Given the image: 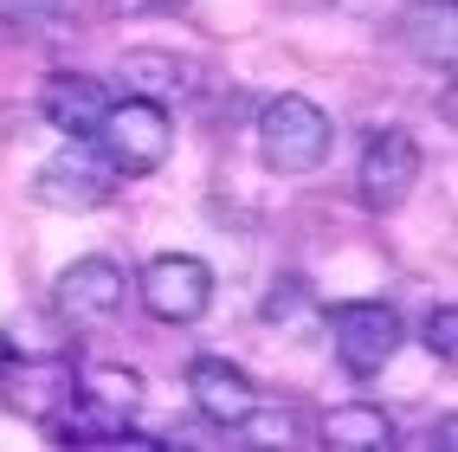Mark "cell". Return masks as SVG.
Returning <instances> with one entry per match:
<instances>
[{
    "mask_svg": "<svg viewBox=\"0 0 458 452\" xmlns=\"http://www.w3.org/2000/svg\"><path fill=\"white\" fill-rule=\"evenodd\" d=\"M329 149H335V124L303 90H278L259 110V156L271 175H317L329 162Z\"/></svg>",
    "mask_w": 458,
    "mask_h": 452,
    "instance_id": "cell-1",
    "label": "cell"
},
{
    "mask_svg": "<svg viewBox=\"0 0 458 452\" xmlns=\"http://www.w3.org/2000/svg\"><path fill=\"white\" fill-rule=\"evenodd\" d=\"M98 149L116 162V175H156L168 156H174V124H168V104L156 98H110L104 116H98Z\"/></svg>",
    "mask_w": 458,
    "mask_h": 452,
    "instance_id": "cell-2",
    "label": "cell"
},
{
    "mask_svg": "<svg viewBox=\"0 0 458 452\" xmlns=\"http://www.w3.org/2000/svg\"><path fill=\"white\" fill-rule=\"evenodd\" d=\"M116 188H123V175H116V162L98 149V136H72L33 175V194H39V207H52V214H98V207L116 200Z\"/></svg>",
    "mask_w": 458,
    "mask_h": 452,
    "instance_id": "cell-3",
    "label": "cell"
},
{
    "mask_svg": "<svg viewBox=\"0 0 458 452\" xmlns=\"http://www.w3.org/2000/svg\"><path fill=\"white\" fill-rule=\"evenodd\" d=\"M329 349H335V369L349 381H375L394 349H401V317L381 297H355V304H335L329 311Z\"/></svg>",
    "mask_w": 458,
    "mask_h": 452,
    "instance_id": "cell-4",
    "label": "cell"
},
{
    "mask_svg": "<svg viewBox=\"0 0 458 452\" xmlns=\"http://www.w3.org/2000/svg\"><path fill=\"white\" fill-rule=\"evenodd\" d=\"M136 291H142V311L156 323H200L213 311V265L194 252H162V259L142 265Z\"/></svg>",
    "mask_w": 458,
    "mask_h": 452,
    "instance_id": "cell-5",
    "label": "cell"
},
{
    "mask_svg": "<svg viewBox=\"0 0 458 452\" xmlns=\"http://www.w3.org/2000/svg\"><path fill=\"white\" fill-rule=\"evenodd\" d=\"M420 175H426L420 142L407 130H375L369 149H361V168H355L361 207H369V214H401L413 200V188H420Z\"/></svg>",
    "mask_w": 458,
    "mask_h": 452,
    "instance_id": "cell-6",
    "label": "cell"
},
{
    "mask_svg": "<svg viewBox=\"0 0 458 452\" xmlns=\"http://www.w3.org/2000/svg\"><path fill=\"white\" fill-rule=\"evenodd\" d=\"M123 297H130V271L116 265V259H104V252L72 259V265L52 278V311L65 317L72 329H98V323H110L116 311H123Z\"/></svg>",
    "mask_w": 458,
    "mask_h": 452,
    "instance_id": "cell-7",
    "label": "cell"
},
{
    "mask_svg": "<svg viewBox=\"0 0 458 452\" xmlns=\"http://www.w3.org/2000/svg\"><path fill=\"white\" fill-rule=\"evenodd\" d=\"M188 395H194L200 420H213V427H226V433L259 407L252 375L239 369V362H226V355H194L188 362Z\"/></svg>",
    "mask_w": 458,
    "mask_h": 452,
    "instance_id": "cell-8",
    "label": "cell"
},
{
    "mask_svg": "<svg viewBox=\"0 0 458 452\" xmlns=\"http://www.w3.org/2000/svg\"><path fill=\"white\" fill-rule=\"evenodd\" d=\"M78 401V375H72V362H58V355H39V362H20V375L7 381V407L26 414V420H58Z\"/></svg>",
    "mask_w": 458,
    "mask_h": 452,
    "instance_id": "cell-9",
    "label": "cell"
},
{
    "mask_svg": "<svg viewBox=\"0 0 458 452\" xmlns=\"http://www.w3.org/2000/svg\"><path fill=\"white\" fill-rule=\"evenodd\" d=\"M110 104V90L98 78H84V72H52L39 84V110H46V124L52 130H65V136H90L98 130V116Z\"/></svg>",
    "mask_w": 458,
    "mask_h": 452,
    "instance_id": "cell-10",
    "label": "cell"
},
{
    "mask_svg": "<svg viewBox=\"0 0 458 452\" xmlns=\"http://www.w3.org/2000/svg\"><path fill=\"white\" fill-rule=\"evenodd\" d=\"M116 84H130L136 98H156V104H168V98H194L200 90V65L194 58H174V52H123L116 58Z\"/></svg>",
    "mask_w": 458,
    "mask_h": 452,
    "instance_id": "cell-11",
    "label": "cell"
},
{
    "mask_svg": "<svg viewBox=\"0 0 458 452\" xmlns=\"http://www.w3.org/2000/svg\"><path fill=\"white\" fill-rule=\"evenodd\" d=\"M401 46L420 58V65L452 72V52H458V0H420V7L401 20Z\"/></svg>",
    "mask_w": 458,
    "mask_h": 452,
    "instance_id": "cell-12",
    "label": "cell"
},
{
    "mask_svg": "<svg viewBox=\"0 0 458 452\" xmlns=\"http://www.w3.org/2000/svg\"><path fill=\"white\" fill-rule=\"evenodd\" d=\"M317 433H323V446H343V452H387L394 446V420L375 401H349V407H329Z\"/></svg>",
    "mask_w": 458,
    "mask_h": 452,
    "instance_id": "cell-13",
    "label": "cell"
},
{
    "mask_svg": "<svg viewBox=\"0 0 458 452\" xmlns=\"http://www.w3.org/2000/svg\"><path fill=\"white\" fill-rule=\"evenodd\" d=\"M78 401L90 407H110V414H136L142 407V375L123 369V362H90V369H78Z\"/></svg>",
    "mask_w": 458,
    "mask_h": 452,
    "instance_id": "cell-14",
    "label": "cell"
},
{
    "mask_svg": "<svg viewBox=\"0 0 458 452\" xmlns=\"http://www.w3.org/2000/svg\"><path fill=\"white\" fill-rule=\"evenodd\" d=\"M233 433H246L252 446H271V439H278V446H297V439H303V420H297L291 407H278V414H265V407H252V414L239 420Z\"/></svg>",
    "mask_w": 458,
    "mask_h": 452,
    "instance_id": "cell-15",
    "label": "cell"
},
{
    "mask_svg": "<svg viewBox=\"0 0 458 452\" xmlns=\"http://www.w3.org/2000/svg\"><path fill=\"white\" fill-rule=\"evenodd\" d=\"M426 349H433L445 369L458 362V311H452V304H439L433 317H426Z\"/></svg>",
    "mask_w": 458,
    "mask_h": 452,
    "instance_id": "cell-16",
    "label": "cell"
},
{
    "mask_svg": "<svg viewBox=\"0 0 458 452\" xmlns=\"http://www.w3.org/2000/svg\"><path fill=\"white\" fill-rule=\"evenodd\" d=\"M58 7H65V0H0V13H20V20H46Z\"/></svg>",
    "mask_w": 458,
    "mask_h": 452,
    "instance_id": "cell-17",
    "label": "cell"
},
{
    "mask_svg": "<svg viewBox=\"0 0 458 452\" xmlns=\"http://www.w3.org/2000/svg\"><path fill=\"white\" fill-rule=\"evenodd\" d=\"M116 7L123 13H181L188 0H116Z\"/></svg>",
    "mask_w": 458,
    "mask_h": 452,
    "instance_id": "cell-18",
    "label": "cell"
},
{
    "mask_svg": "<svg viewBox=\"0 0 458 452\" xmlns=\"http://www.w3.org/2000/svg\"><path fill=\"white\" fill-rule=\"evenodd\" d=\"M7 362H13V337L0 329V369H7Z\"/></svg>",
    "mask_w": 458,
    "mask_h": 452,
    "instance_id": "cell-19",
    "label": "cell"
}]
</instances>
